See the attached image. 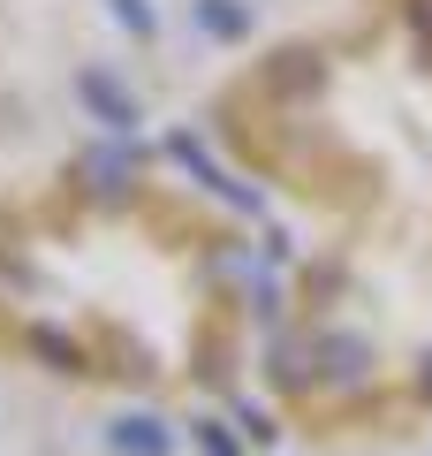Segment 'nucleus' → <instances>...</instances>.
Wrapping results in <instances>:
<instances>
[{"label":"nucleus","mask_w":432,"mask_h":456,"mask_svg":"<svg viewBox=\"0 0 432 456\" xmlns=\"http://www.w3.org/2000/svg\"><path fill=\"white\" fill-rule=\"evenodd\" d=\"M197 16H205L220 38H236V31H243V8H220V0H212V8H197Z\"/></svg>","instance_id":"obj_2"},{"label":"nucleus","mask_w":432,"mask_h":456,"mask_svg":"<svg viewBox=\"0 0 432 456\" xmlns=\"http://www.w3.org/2000/svg\"><path fill=\"white\" fill-rule=\"evenodd\" d=\"M205 456H236V449H228V434H220V426H205Z\"/></svg>","instance_id":"obj_4"},{"label":"nucleus","mask_w":432,"mask_h":456,"mask_svg":"<svg viewBox=\"0 0 432 456\" xmlns=\"http://www.w3.org/2000/svg\"><path fill=\"white\" fill-rule=\"evenodd\" d=\"M84 99H92V107L107 114V130H129V122H137V107H129V92H122L114 77H99V69L84 77Z\"/></svg>","instance_id":"obj_1"},{"label":"nucleus","mask_w":432,"mask_h":456,"mask_svg":"<svg viewBox=\"0 0 432 456\" xmlns=\"http://www.w3.org/2000/svg\"><path fill=\"white\" fill-rule=\"evenodd\" d=\"M410 31H417V46H425V61H432V0H410Z\"/></svg>","instance_id":"obj_3"},{"label":"nucleus","mask_w":432,"mask_h":456,"mask_svg":"<svg viewBox=\"0 0 432 456\" xmlns=\"http://www.w3.org/2000/svg\"><path fill=\"white\" fill-rule=\"evenodd\" d=\"M425 395H432V365H425Z\"/></svg>","instance_id":"obj_5"}]
</instances>
